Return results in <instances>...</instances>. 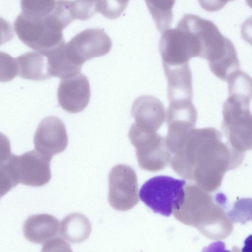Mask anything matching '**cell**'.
<instances>
[{
  "mask_svg": "<svg viewBox=\"0 0 252 252\" xmlns=\"http://www.w3.org/2000/svg\"><path fill=\"white\" fill-rule=\"evenodd\" d=\"M171 155L173 170L208 192L218 189L225 172L238 167L245 157L211 127L193 128Z\"/></svg>",
  "mask_w": 252,
  "mask_h": 252,
  "instance_id": "cell-1",
  "label": "cell"
},
{
  "mask_svg": "<svg viewBox=\"0 0 252 252\" xmlns=\"http://www.w3.org/2000/svg\"><path fill=\"white\" fill-rule=\"evenodd\" d=\"M185 192L183 203L173 213L177 220L210 239L220 240L231 234L233 225L224 209L226 198L223 193L214 197L195 184L185 186Z\"/></svg>",
  "mask_w": 252,
  "mask_h": 252,
  "instance_id": "cell-2",
  "label": "cell"
},
{
  "mask_svg": "<svg viewBox=\"0 0 252 252\" xmlns=\"http://www.w3.org/2000/svg\"><path fill=\"white\" fill-rule=\"evenodd\" d=\"M52 156L36 150L16 156L5 150L0 165L1 193L5 194L18 184L31 187H42L51 178Z\"/></svg>",
  "mask_w": 252,
  "mask_h": 252,
  "instance_id": "cell-3",
  "label": "cell"
},
{
  "mask_svg": "<svg viewBox=\"0 0 252 252\" xmlns=\"http://www.w3.org/2000/svg\"><path fill=\"white\" fill-rule=\"evenodd\" d=\"M162 64L180 65L190 59L200 57L201 44L197 31L195 15L185 14L174 29L162 32L159 42Z\"/></svg>",
  "mask_w": 252,
  "mask_h": 252,
  "instance_id": "cell-4",
  "label": "cell"
},
{
  "mask_svg": "<svg viewBox=\"0 0 252 252\" xmlns=\"http://www.w3.org/2000/svg\"><path fill=\"white\" fill-rule=\"evenodd\" d=\"M198 32L201 44L200 58L208 61L210 68L215 75L226 81L240 68L233 43L221 34L213 22L201 17L198 22Z\"/></svg>",
  "mask_w": 252,
  "mask_h": 252,
  "instance_id": "cell-5",
  "label": "cell"
},
{
  "mask_svg": "<svg viewBox=\"0 0 252 252\" xmlns=\"http://www.w3.org/2000/svg\"><path fill=\"white\" fill-rule=\"evenodd\" d=\"M19 39L25 45L43 54L65 43L63 30L65 28L51 12L44 17L20 14L14 22Z\"/></svg>",
  "mask_w": 252,
  "mask_h": 252,
  "instance_id": "cell-6",
  "label": "cell"
},
{
  "mask_svg": "<svg viewBox=\"0 0 252 252\" xmlns=\"http://www.w3.org/2000/svg\"><path fill=\"white\" fill-rule=\"evenodd\" d=\"M251 100L229 94L222 108V130L227 140L237 151L252 150V114Z\"/></svg>",
  "mask_w": 252,
  "mask_h": 252,
  "instance_id": "cell-7",
  "label": "cell"
},
{
  "mask_svg": "<svg viewBox=\"0 0 252 252\" xmlns=\"http://www.w3.org/2000/svg\"><path fill=\"white\" fill-rule=\"evenodd\" d=\"M185 185L184 180L167 176H156L142 185L139 197L155 213L168 217L183 203Z\"/></svg>",
  "mask_w": 252,
  "mask_h": 252,
  "instance_id": "cell-8",
  "label": "cell"
},
{
  "mask_svg": "<svg viewBox=\"0 0 252 252\" xmlns=\"http://www.w3.org/2000/svg\"><path fill=\"white\" fill-rule=\"evenodd\" d=\"M128 136L135 148L138 163L143 169L158 171L170 163L172 155L164 137L157 132L142 130L133 124Z\"/></svg>",
  "mask_w": 252,
  "mask_h": 252,
  "instance_id": "cell-9",
  "label": "cell"
},
{
  "mask_svg": "<svg viewBox=\"0 0 252 252\" xmlns=\"http://www.w3.org/2000/svg\"><path fill=\"white\" fill-rule=\"evenodd\" d=\"M108 187V200L114 209L127 211L138 202L137 176L128 165L118 164L111 169Z\"/></svg>",
  "mask_w": 252,
  "mask_h": 252,
  "instance_id": "cell-10",
  "label": "cell"
},
{
  "mask_svg": "<svg viewBox=\"0 0 252 252\" xmlns=\"http://www.w3.org/2000/svg\"><path fill=\"white\" fill-rule=\"evenodd\" d=\"M64 46L71 60L82 66L86 61L107 54L112 42L103 29L89 28L77 34Z\"/></svg>",
  "mask_w": 252,
  "mask_h": 252,
  "instance_id": "cell-11",
  "label": "cell"
},
{
  "mask_svg": "<svg viewBox=\"0 0 252 252\" xmlns=\"http://www.w3.org/2000/svg\"><path fill=\"white\" fill-rule=\"evenodd\" d=\"M35 150L46 155L60 154L68 145L64 123L57 117H47L39 124L33 137Z\"/></svg>",
  "mask_w": 252,
  "mask_h": 252,
  "instance_id": "cell-12",
  "label": "cell"
},
{
  "mask_svg": "<svg viewBox=\"0 0 252 252\" xmlns=\"http://www.w3.org/2000/svg\"><path fill=\"white\" fill-rule=\"evenodd\" d=\"M91 96L88 78L83 74L62 79L57 91L60 106L70 113H77L88 106Z\"/></svg>",
  "mask_w": 252,
  "mask_h": 252,
  "instance_id": "cell-13",
  "label": "cell"
},
{
  "mask_svg": "<svg viewBox=\"0 0 252 252\" xmlns=\"http://www.w3.org/2000/svg\"><path fill=\"white\" fill-rule=\"evenodd\" d=\"M133 124L138 128L149 132L157 131L164 122L166 116L163 103L150 95L137 97L131 107Z\"/></svg>",
  "mask_w": 252,
  "mask_h": 252,
  "instance_id": "cell-14",
  "label": "cell"
},
{
  "mask_svg": "<svg viewBox=\"0 0 252 252\" xmlns=\"http://www.w3.org/2000/svg\"><path fill=\"white\" fill-rule=\"evenodd\" d=\"M162 66L167 82L169 103L192 101V74L189 64Z\"/></svg>",
  "mask_w": 252,
  "mask_h": 252,
  "instance_id": "cell-15",
  "label": "cell"
},
{
  "mask_svg": "<svg viewBox=\"0 0 252 252\" xmlns=\"http://www.w3.org/2000/svg\"><path fill=\"white\" fill-rule=\"evenodd\" d=\"M59 222L54 216L40 214L30 216L23 226L25 238L29 241L41 244L56 236L59 232Z\"/></svg>",
  "mask_w": 252,
  "mask_h": 252,
  "instance_id": "cell-16",
  "label": "cell"
},
{
  "mask_svg": "<svg viewBox=\"0 0 252 252\" xmlns=\"http://www.w3.org/2000/svg\"><path fill=\"white\" fill-rule=\"evenodd\" d=\"M17 75L21 78L41 81L52 77L47 58L37 51H31L15 58Z\"/></svg>",
  "mask_w": 252,
  "mask_h": 252,
  "instance_id": "cell-17",
  "label": "cell"
},
{
  "mask_svg": "<svg viewBox=\"0 0 252 252\" xmlns=\"http://www.w3.org/2000/svg\"><path fill=\"white\" fill-rule=\"evenodd\" d=\"M92 231L90 220L81 213H73L65 216L61 221L60 234L72 243H79L87 239Z\"/></svg>",
  "mask_w": 252,
  "mask_h": 252,
  "instance_id": "cell-18",
  "label": "cell"
},
{
  "mask_svg": "<svg viewBox=\"0 0 252 252\" xmlns=\"http://www.w3.org/2000/svg\"><path fill=\"white\" fill-rule=\"evenodd\" d=\"M64 43L44 55L47 58L51 77L64 79L79 74L82 66L74 63L67 54Z\"/></svg>",
  "mask_w": 252,
  "mask_h": 252,
  "instance_id": "cell-19",
  "label": "cell"
},
{
  "mask_svg": "<svg viewBox=\"0 0 252 252\" xmlns=\"http://www.w3.org/2000/svg\"><path fill=\"white\" fill-rule=\"evenodd\" d=\"M148 10L160 32L168 29L173 19L172 9L176 0H145Z\"/></svg>",
  "mask_w": 252,
  "mask_h": 252,
  "instance_id": "cell-20",
  "label": "cell"
},
{
  "mask_svg": "<svg viewBox=\"0 0 252 252\" xmlns=\"http://www.w3.org/2000/svg\"><path fill=\"white\" fill-rule=\"evenodd\" d=\"M56 0H21L22 13L30 17H44L54 9Z\"/></svg>",
  "mask_w": 252,
  "mask_h": 252,
  "instance_id": "cell-21",
  "label": "cell"
},
{
  "mask_svg": "<svg viewBox=\"0 0 252 252\" xmlns=\"http://www.w3.org/2000/svg\"><path fill=\"white\" fill-rule=\"evenodd\" d=\"M130 0H97V12L105 18L115 19L119 17L126 9Z\"/></svg>",
  "mask_w": 252,
  "mask_h": 252,
  "instance_id": "cell-22",
  "label": "cell"
},
{
  "mask_svg": "<svg viewBox=\"0 0 252 252\" xmlns=\"http://www.w3.org/2000/svg\"><path fill=\"white\" fill-rule=\"evenodd\" d=\"M227 215L233 222L244 224L252 221V198H241L237 200Z\"/></svg>",
  "mask_w": 252,
  "mask_h": 252,
  "instance_id": "cell-23",
  "label": "cell"
},
{
  "mask_svg": "<svg viewBox=\"0 0 252 252\" xmlns=\"http://www.w3.org/2000/svg\"><path fill=\"white\" fill-rule=\"evenodd\" d=\"M96 0H71V9L75 19L85 21L90 19L97 12Z\"/></svg>",
  "mask_w": 252,
  "mask_h": 252,
  "instance_id": "cell-24",
  "label": "cell"
},
{
  "mask_svg": "<svg viewBox=\"0 0 252 252\" xmlns=\"http://www.w3.org/2000/svg\"><path fill=\"white\" fill-rule=\"evenodd\" d=\"M233 0H198L201 7L208 12H215L222 9L230 1Z\"/></svg>",
  "mask_w": 252,
  "mask_h": 252,
  "instance_id": "cell-25",
  "label": "cell"
},
{
  "mask_svg": "<svg viewBox=\"0 0 252 252\" xmlns=\"http://www.w3.org/2000/svg\"><path fill=\"white\" fill-rule=\"evenodd\" d=\"M64 248L67 251H70V247L66 242L61 238H52L46 242L42 247V251H52V249Z\"/></svg>",
  "mask_w": 252,
  "mask_h": 252,
  "instance_id": "cell-26",
  "label": "cell"
},
{
  "mask_svg": "<svg viewBox=\"0 0 252 252\" xmlns=\"http://www.w3.org/2000/svg\"><path fill=\"white\" fill-rule=\"evenodd\" d=\"M241 32L243 39L252 45V16L243 22Z\"/></svg>",
  "mask_w": 252,
  "mask_h": 252,
  "instance_id": "cell-27",
  "label": "cell"
},
{
  "mask_svg": "<svg viewBox=\"0 0 252 252\" xmlns=\"http://www.w3.org/2000/svg\"><path fill=\"white\" fill-rule=\"evenodd\" d=\"M242 252H252V235H249L244 241Z\"/></svg>",
  "mask_w": 252,
  "mask_h": 252,
  "instance_id": "cell-28",
  "label": "cell"
},
{
  "mask_svg": "<svg viewBox=\"0 0 252 252\" xmlns=\"http://www.w3.org/2000/svg\"><path fill=\"white\" fill-rule=\"evenodd\" d=\"M247 4L252 8V0H246Z\"/></svg>",
  "mask_w": 252,
  "mask_h": 252,
  "instance_id": "cell-29",
  "label": "cell"
},
{
  "mask_svg": "<svg viewBox=\"0 0 252 252\" xmlns=\"http://www.w3.org/2000/svg\"></svg>",
  "mask_w": 252,
  "mask_h": 252,
  "instance_id": "cell-30",
  "label": "cell"
}]
</instances>
